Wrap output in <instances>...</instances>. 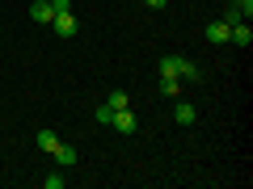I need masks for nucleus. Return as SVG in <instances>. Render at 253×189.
Returning <instances> with one entry per match:
<instances>
[{
  "instance_id": "nucleus-1",
  "label": "nucleus",
  "mask_w": 253,
  "mask_h": 189,
  "mask_svg": "<svg viewBox=\"0 0 253 189\" xmlns=\"http://www.w3.org/2000/svg\"><path fill=\"white\" fill-rule=\"evenodd\" d=\"M110 126H114V130H123V135H135V114H131V109H114V118H110Z\"/></svg>"
},
{
  "instance_id": "nucleus-2",
  "label": "nucleus",
  "mask_w": 253,
  "mask_h": 189,
  "mask_svg": "<svg viewBox=\"0 0 253 189\" xmlns=\"http://www.w3.org/2000/svg\"><path fill=\"white\" fill-rule=\"evenodd\" d=\"M30 17H34L38 26H51V21H55V9H51V0H34V4H30Z\"/></svg>"
},
{
  "instance_id": "nucleus-3",
  "label": "nucleus",
  "mask_w": 253,
  "mask_h": 189,
  "mask_svg": "<svg viewBox=\"0 0 253 189\" xmlns=\"http://www.w3.org/2000/svg\"><path fill=\"white\" fill-rule=\"evenodd\" d=\"M51 26H55V34L72 38V34H76V17H72V9H68V13H55V21H51Z\"/></svg>"
},
{
  "instance_id": "nucleus-4",
  "label": "nucleus",
  "mask_w": 253,
  "mask_h": 189,
  "mask_svg": "<svg viewBox=\"0 0 253 189\" xmlns=\"http://www.w3.org/2000/svg\"><path fill=\"white\" fill-rule=\"evenodd\" d=\"M228 34H232V26H228L224 17H219V21H211V26H207V42H228Z\"/></svg>"
},
{
  "instance_id": "nucleus-5",
  "label": "nucleus",
  "mask_w": 253,
  "mask_h": 189,
  "mask_svg": "<svg viewBox=\"0 0 253 189\" xmlns=\"http://www.w3.org/2000/svg\"><path fill=\"white\" fill-rule=\"evenodd\" d=\"M228 42H236V46H249V42H253V30H249V21H236V26H232V34H228Z\"/></svg>"
},
{
  "instance_id": "nucleus-6",
  "label": "nucleus",
  "mask_w": 253,
  "mask_h": 189,
  "mask_svg": "<svg viewBox=\"0 0 253 189\" xmlns=\"http://www.w3.org/2000/svg\"><path fill=\"white\" fill-rule=\"evenodd\" d=\"M51 156H55V164H59V168H72V164H76V147H68V143H59Z\"/></svg>"
},
{
  "instance_id": "nucleus-7",
  "label": "nucleus",
  "mask_w": 253,
  "mask_h": 189,
  "mask_svg": "<svg viewBox=\"0 0 253 189\" xmlns=\"http://www.w3.org/2000/svg\"><path fill=\"white\" fill-rule=\"evenodd\" d=\"M173 118H177L181 126H194V118H199V109L186 105V101H177V109H173Z\"/></svg>"
},
{
  "instance_id": "nucleus-8",
  "label": "nucleus",
  "mask_w": 253,
  "mask_h": 189,
  "mask_svg": "<svg viewBox=\"0 0 253 189\" xmlns=\"http://www.w3.org/2000/svg\"><path fill=\"white\" fill-rule=\"evenodd\" d=\"M181 72V55H161V76H177Z\"/></svg>"
},
{
  "instance_id": "nucleus-9",
  "label": "nucleus",
  "mask_w": 253,
  "mask_h": 189,
  "mask_svg": "<svg viewBox=\"0 0 253 189\" xmlns=\"http://www.w3.org/2000/svg\"><path fill=\"white\" fill-rule=\"evenodd\" d=\"M38 147H42V152L51 156L55 147H59V135H55V130H38Z\"/></svg>"
},
{
  "instance_id": "nucleus-10",
  "label": "nucleus",
  "mask_w": 253,
  "mask_h": 189,
  "mask_svg": "<svg viewBox=\"0 0 253 189\" xmlns=\"http://www.w3.org/2000/svg\"><path fill=\"white\" fill-rule=\"evenodd\" d=\"M181 80H203V72H199V63H190V59H181Z\"/></svg>"
},
{
  "instance_id": "nucleus-11",
  "label": "nucleus",
  "mask_w": 253,
  "mask_h": 189,
  "mask_svg": "<svg viewBox=\"0 0 253 189\" xmlns=\"http://www.w3.org/2000/svg\"><path fill=\"white\" fill-rule=\"evenodd\" d=\"M177 89H181V76H165V80H161V93H165V97H177Z\"/></svg>"
},
{
  "instance_id": "nucleus-12",
  "label": "nucleus",
  "mask_w": 253,
  "mask_h": 189,
  "mask_svg": "<svg viewBox=\"0 0 253 189\" xmlns=\"http://www.w3.org/2000/svg\"><path fill=\"white\" fill-rule=\"evenodd\" d=\"M106 105H110V109H126V105H131V97H126L123 89H114V93H110V101H106Z\"/></svg>"
},
{
  "instance_id": "nucleus-13",
  "label": "nucleus",
  "mask_w": 253,
  "mask_h": 189,
  "mask_svg": "<svg viewBox=\"0 0 253 189\" xmlns=\"http://www.w3.org/2000/svg\"><path fill=\"white\" fill-rule=\"evenodd\" d=\"M42 185H46V189H63V185H68V177L55 168V172H46V177H42Z\"/></svg>"
},
{
  "instance_id": "nucleus-14",
  "label": "nucleus",
  "mask_w": 253,
  "mask_h": 189,
  "mask_svg": "<svg viewBox=\"0 0 253 189\" xmlns=\"http://www.w3.org/2000/svg\"><path fill=\"white\" fill-rule=\"evenodd\" d=\"M51 9L55 13H68V9H72V0H51Z\"/></svg>"
},
{
  "instance_id": "nucleus-15",
  "label": "nucleus",
  "mask_w": 253,
  "mask_h": 189,
  "mask_svg": "<svg viewBox=\"0 0 253 189\" xmlns=\"http://www.w3.org/2000/svg\"><path fill=\"white\" fill-rule=\"evenodd\" d=\"M148 9H165V4H169V0H144Z\"/></svg>"
}]
</instances>
